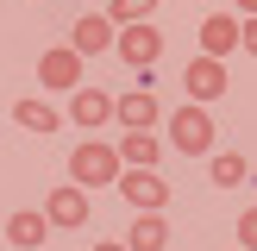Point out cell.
<instances>
[{
	"label": "cell",
	"instance_id": "cell-20",
	"mask_svg": "<svg viewBox=\"0 0 257 251\" xmlns=\"http://www.w3.org/2000/svg\"><path fill=\"white\" fill-rule=\"evenodd\" d=\"M232 7H238V13H245V19H257V0H232Z\"/></svg>",
	"mask_w": 257,
	"mask_h": 251
},
{
	"label": "cell",
	"instance_id": "cell-15",
	"mask_svg": "<svg viewBox=\"0 0 257 251\" xmlns=\"http://www.w3.org/2000/svg\"><path fill=\"white\" fill-rule=\"evenodd\" d=\"M125 245H132V251H163V245H170V226H163V213H138L132 232H125Z\"/></svg>",
	"mask_w": 257,
	"mask_h": 251
},
{
	"label": "cell",
	"instance_id": "cell-19",
	"mask_svg": "<svg viewBox=\"0 0 257 251\" xmlns=\"http://www.w3.org/2000/svg\"><path fill=\"white\" fill-rule=\"evenodd\" d=\"M245 57H257V19H245Z\"/></svg>",
	"mask_w": 257,
	"mask_h": 251
},
{
	"label": "cell",
	"instance_id": "cell-5",
	"mask_svg": "<svg viewBox=\"0 0 257 251\" xmlns=\"http://www.w3.org/2000/svg\"><path fill=\"white\" fill-rule=\"evenodd\" d=\"M113 50H119V57L132 63V69H151V63L163 57V32H157L151 19H138V25H119V44H113Z\"/></svg>",
	"mask_w": 257,
	"mask_h": 251
},
{
	"label": "cell",
	"instance_id": "cell-6",
	"mask_svg": "<svg viewBox=\"0 0 257 251\" xmlns=\"http://www.w3.org/2000/svg\"><path fill=\"white\" fill-rule=\"evenodd\" d=\"M226 82H232V75H226V57H195V63L182 69L188 100H201V107H207V100H220V94H226Z\"/></svg>",
	"mask_w": 257,
	"mask_h": 251
},
{
	"label": "cell",
	"instance_id": "cell-2",
	"mask_svg": "<svg viewBox=\"0 0 257 251\" xmlns=\"http://www.w3.org/2000/svg\"><path fill=\"white\" fill-rule=\"evenodd\" d=\"M170 145L182 151V157H213V119L201 100H188V107L170 113Z\"/></svg>",
	"mask_w": 257,
	"mask_h": 251
},
{
	"label": "cell",
	"instance_id": "cell-17",
	"mask_svg": "<svg viewBox=\"0 0 257 251\" xmlns=\"http://www.w3.org/2000/svg\"><path fill=\"white\" fill-rule=\"evenodd\" d=\"M151 13H157V0H107L113 25H138V19H151Z\"/></svg>",
	"mask_w": 257,
	"mask_h": 251
},
{
	"label": "cell",
	"instance_id": "cell-11",
	"mask_svg": "<svg viewBox=\"0 0 257 251\" xmlns=\"http://www.w3.org/2000/svg\"><path fill=\"white\" fill-rule=\"evenodd\" d=\"M157 119H163V107H157V94H151V88L119 94V126H125V132H151Z\"/></svg>",
	"mask_w": 257,
	"mask_h": 251
},
{
	"label": "cell",
	"instance_id": "cell-21",
	"mask_svg": "<svg viewBox=\"0 0 257 251\" xmlns=\"http://www.w3.org/2000/svg\"><path fill=\"white\" fill-rule=\"evenodd\" d=\"M94 251H132V245H113V238H107V245H94Z\"/></svg>",
	"mask_w": 257,
	"mask_h": 251
},
{
	"label": "cell",
	"instance_id": "cell-18",
	"mask_svg": "<svg viewBox=\"0 0 257 251\" xmlns=\"http://www.w3.org/2000/svg\"><path fill=\"white\" fill-rule=\"evenodd\" d=\"M238 245H245V251H257V207H245V213H238Z\"/></svg>",
	"mask_w": 257,
	"mask_h": 251
},
{
	"label": "cell",
	"instance_id": "cell-8",
	"mask_svg": "<svg viewBox=\"0 0 257 251\" xmlns=\"http://www.w3.org/2000/svg\"><path fill=\"white\" fill-rule=\"evenodd\" d=\"M69 44L82 50V57H100V50H113V44H119V25H113L107 13H82V19L69 25Z\"/></svg>",
	"mask_w": 257,
	"mask_h": 251
},
{
	"label": "cell",
	"instance_id": "cell-22",
	"mask_svg": "<svg viewBox=\"0 0 257 251\" xmlns=\"http://www.w3.org/2000/svg\"><path fill=\"white\" fill-rule=\"evenodd\" d=\"M238 251H245V245H238Z\"/></svg>",
	"mask_w": 257,
	"mask_h": 251
},
{
	"label": "cell",
	"instance_id": "cell-1",
	"mask_svg": "<svg viewBox=\"0 0 257 251\" xmlns=\"http://www.w3.org/2000/svg\"><path fill=\"white\" fill-rule=\"evenodd\" d=\"M125 170H132V163L119 157V145H100V138H88V145L69 151V182H82V188H100V182L119 188Z\"/></svg>",
	"mask_w": 257,
	"mask_h": 251
},
{
	"label": "cell",
	"instance_id": "cell-12",
	"mask_svg": "<svg viewBox=\"0 0 257 251\" xmlns=\"http://www.w3.org/2000/svg\"><path fill=\"white\" fill-rule=\"evenodd\" d=\"M13 119H19L25 132H38V138H50V132H57V126H63V113L50 107V100H32V94H25V100H13Z\"/></svg>",
	"mask_w": 257,
	"mask_h": 251
},
{
	"label": "cell",
	"instance_id": "cell-16",
	"mask_svg": "<svg viewBox=\"0 0 257 251\" xmlns=\"http://www.w3.org/2000/svg\"><path fill=\"white\" fill-rule=\"evenodd\" d=\"M207 176H213V188H238V182H245V157H238V151H213Z\"/></svg>",
	"mask_w": 257,
	"mask_h": 251
},
{
	"label": "cell",
	"instance_id": "cell-13",
	"mask_svg": "<svg viewBox=\"0 0 257 251\" xmlns=\"http://www.w3.org/2000/svg\"><path fill=\"white\" fill-rule=\"evenodd\" d=\"M44 232H50V213H38V207H19V213H13V220H7V238H13V245H19V251L44 245Z\"/></svg>",
	"mask_w": 257,
	"mask_h": 251
},
{
	"label": "cell",
	"instance_id": "cell-7",
	"mask_svg": "<svg viewBox=\"0 0 257 251\" xmlns=\"http://www.w3.org/2000/svg\"><path fill=\"white\" fill-rule=\"evenodd\" d=\"M232 50H245V19L207 13V19H201V57H232Z\"/></svg>",
	"mask_w": 257,
	"mask_h": 251
},
{
	"label": "cell",
	"instance_id": "cell-4",
	"mask_svg": "<svg viewBox=\"0 0 257 251\" xmlns=\"http://www.w3.org/2000/svg\"><path fill=\"white\" fill-rule=\"evenodd\" d=\"M119 195H125L132 213H163V207H170V182H163L157 170H125L119 176Z\"/></svg>",
	"mask_w": 257,
	"mask_h": 251
},
{
	"label": "cell",
	"instance_id": "cell-9",
	"mask_svg": "<svg viewBox=\"0 0 257 251\" xmlns=\"http://www.w3.org/2000/svg\"><path fill=\"white\" fill-rule=\"evenodd\" d=\"M44 213H50V226H88V188L82 182H57L44 195Z\"/></svg>",
	"mask_w": 257,
	"mask_h": 251
},
{
	"label": "cell",
	"instance_id": "cell-14",
	"mask_svg": "<svg viewBox=\"0 0 257 251\" xmlns=\"http://www.w3.org/2000/svg\"><path fill=\"white\" fill-rule=\"evenodd\" d=\"M119 157L132 163V170H157L163 138H157V132H119Z\"/></svg>",
	"mask_w": 257,
	"mask_h": 251
},
{
	"label": "cell",
	"instance_id": "cell-3",
	"mask_svg": "<svg viewBox=\"0 0 257 251\" xmlns=\"http://www.w3.org/2000/svg\"><path fill=\"white\" fill-rule=\"evenodd\" d=\"M82 50L75 44H57V50H44V57H38V82L44 88H57V94H75V88H82Z\"/></svg>",
	"mask_w": 257,
	"mask_h": 251
},
{
	"label": "cell",
	"instance_id": "cell-10",
	"mask_svg": "<svg viewBox=\"0 0 257 251\" xmlns=\"http://www.w3.org/2000/svg\"><path fill=\"white\" fill-rule=\"evenodd\" d=\"M69 119L75 126H107V119H119V100L100 94V88H75L69 94Z\"/></svg>",
	"mask_w": 257,
	"mask_h": 251
}]
</instances>
